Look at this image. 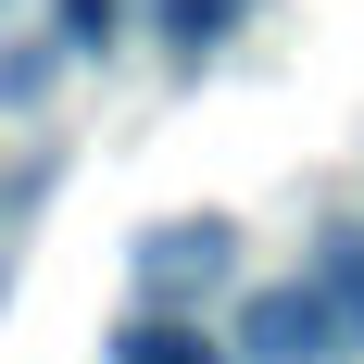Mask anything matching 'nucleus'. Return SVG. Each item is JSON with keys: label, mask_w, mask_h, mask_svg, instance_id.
<instances>
[{"label": "nucleus", "mask_w": 364, "mask_h": 364, "mask_svg": "<svg viewBox=\"0 0 364 364\" xmlns=\"http://www.w3.org/2000/svg\"><path fill=\"white\" fill-rule=\"evenodd\" d=\"M113 364H239V339H201V314H126L113 327Z\"/></svg>", "instance_id": "nucleus-3"}, {"label": "nucleus", "mask_w": 364, "mask_h": 364, "mask_svg": "<svg viewBox=\"0 0 364 364\" xmlns=\"http://www.w3.org/2000/svg\"><path fill=\"white\" fill-rule=\"evenodd\" d=\"M63 38H75V50H101V38H113V0H63Z\"/></svg>", "instance_id": "nucleus-7"}, {"label": "nucleus", "mask_w": 364, "mask_h": 364, "mask_svg": "<svg viewBox=\"0 0 364 364\" xmlns=\"http://www.w3.org/2000/svg\"><path fill=\"white\" fill-rule=\"evenodd\" d=\"M352 314H339L327 277H289V289H252L239 301V364H339Z\"/></svg>", "instance_id": "nucleus-1"}, {"label": "nucleus", "mask_w": 364, "mask_h": 364, "mask_svg": "<svg viewBox=\"0 0 364 364\" xmlns=\"http://www.w3.org/2000/svg\"><path fill=\"white\" fill-rule=\"evenodd\" d=\"M252 0H164V26H176V50H214L226 26H239Z\"/></svg>", "instance_id": "nucleus-6"}, {"label": "nucleus", "mask_w": 364, "mask_h": 364, "mask_svg": "<svg viewBox=\"0 0 364 364\" xmlns=\"http://www.w3.org/2000/svg\"><path fill=\"white\" fill-rule=\"evenodd\" d=\"M314 277L339 289V314H352V339H364V226H339L327 252H314Z\"/></svg>", "instance_id": "nucleus-4"}, {"label": "nucleus", "mask_w": 364, "mask_h": 364, "mask_svg": "<svg viewBox=\"0 0 364 364\" xmlns=\"http://www.w3.org/2000/svg\"><path fill=\"white\" fill-rule=\"evenodd\" d=\"M63 50H75V38H38V50H13V63H0V101H13V113H26V101H50Z\"/></svg>", "instance_id": "nucleus-5"}, {"label": "nucleus", "mask_w": 364, "mask_h": 364, "mask_svg": "<svg viewBox=\"0 0 364 364\" xmlns=\"http://www.w3.org/2000/svg\"><path fill=\"white\" fill-rule=\"evenodd\" d=\"M226 252H239V226H226V214H176V226H151V239H139V289L176 314V301H201V289L226 277Z\"/></svg>", "instance_id": "nucleus-2"}]
</instances>
